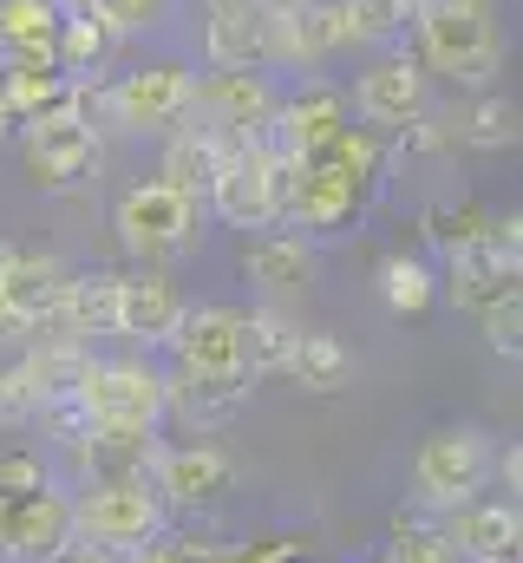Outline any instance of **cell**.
I'll return each mask as SVG.
<instances>
[{
	"label": "cell",
	"mask_w": 523,
	"mask_h": 563,
	"mask_svg": "<svg viewBox=\"0 0 523 563\" xmlns=\"http://www.w3.org/2000/svg\"><path fill=\"white\" fill-rule=\"evenodd\" d=\"M412 33H419V66L445 73L452 86H491L504 73L498 0H419Z\"/></svg>",
	"instance_id": "6da1fadb"
},
{
	"label": "cell",
	"mask_w": 523,
	"mask_h": 563,
	"mask_svg": "<svg viewBox=\"0 0 523 563\" xmlns=\"http://www.w3.org/2000/svg\"><path fill=\"white\" fill-rule=\"evenodd\" d=\"M13 139H20V164H26L33 190H46V197L86 190V184L99 177V164H105V151H99V125H92V112H86L79 99L59 106V112L26 119Z\"/></svg>",
	"instance_id": "7a4b0ae2"
},
{
	"label": "cell",
	"mask_w": 523,
	"mask_h": 563,
	"mask_svg": "<svg viewBox=\"0 0 523 563\" xmlns=\"http://www.w3.org/2000/svg\"><path fill=\"white\" fill-rule=\"evenodd\" d=\"M164 518L170 511L151 478H86L73 492V538L99 551H144L151 538H164Z\"/></svg>",
	"instance_id": "3957f363"
},
{
	"label": "cell",
	"mask_w": 523,
	"mask_h": 563,
	"mask_svg": "<svg viewBox=\"0 0 523 563\" xmlns=\"http://www.w3.org/2000/svg\"><path fill=\"white\" fill-rule=\"evenodd\" d=\"M164 367H151V354H125V361H99L79 380V413L86 426H112V432H157L164 426Z\"/></svg>",
	"instance_id": "277c9868"
},
{
	"label": "cell",
	"mask_w": 523,
	"mask_h": 563,
	"mask_svg": "<svg viewBox=\"0 0 523 563\" xmlns=\"http://www.w3.org/2000/svg\"><path fill=\"white\" fill-rule=\"evenodd\" d=\"M112 230H119V243L137 263H164V256H177V250H190L203 236V203L157 184V177H144L112 203Z\"/></svg>",
	"instance_id": "5b68a950"
},
{
	"label": "cell",
	"mask_w": 523,
	"mask_h": 563,
	"mask_svg": "<svg viewBox=\"0 0 523 563\" xmlns=\"http://www.w3.org/2000/svg\"><path fill=\"white\" fill-rule=\"evenodd\" d=\"M523 282V217H498L491 223V236L485 243H471V250H452L445 263H438V301H452V308H491V301H504V295H518Z\"/></svg>",
	"instance_id": "8992f818"
},
{
	"label": "cell",
	"mask_w": 523,
	"mask_h": 563,
	"mask_svg": "<svg viewBox=\"0 0 523 563\" xmlns=\"http://www.w3.org/2000/svg\"><path fill=\"white\" fill-rule=\"evenodd\" d=\"M491 485V432L478 426H445L419 445L412 459V498L425 511H452Z\"/></svg>",
	"instance_id": "52a82bcc"
},
{
	"label": "cell",
	"mask_w": 523,
	"mask_h": 563,
	"mask_svg": "<svg viewBox=\"0 0 523 563\" xmlns=\"http://www.w3.org/2000/svg\"><path fill=\"white\" fill-rule=\"evenodd\" d=\"M105 112L112 125L125 132H177L190 125L197 112V73L177 66V59H157V66H131L105 86Z\"/></svg>",
	"instance_id": "ba28073f"
},
{
	"label": "cell",
	"mask_w": 523,
	"mask_h": 563,
	"mask_svg": "<svg viewBox=\"0 0 523 563\" xmlns=\"http://www.w3.org/2000/svg\"><path fill=\"white\" fill-rule=\"evenodd\" d=\"M236 478H243V465L210 439L157 445V459H151V492L164 498V511H210L236 492Z\"/></svg>",
	"instance_id": "9c48e42d"
},
{
	"label": "cell",
	"mask_w": 523,
	"mask_h": 563,
	"mask_svg": "<svg viewBox=\"0 0 523 563\" xmlns=\"http://www.w3.org/2000/svg\"><path fill=\"white\" fill-rule=\"evenodd\" d=\"M367 132H399L405 119L425 112V66L412 46H392L380 53L360 79H354V106H347Z\"/></svg>",
	"instance_id": "30bf717a"
},
{
	"label": "cell",
	"mask_w": 523,
	"mask_h": 563,
	"mask_svg": "<svg viewBox=\"0 0 523 563\" xmlns=\"http://www.w3.org/2000/svg\"><path fill=\"white\" fill-rule=\"evenodd\" d=\"M458 563H523V511L518 498H465L438 518Z\"/></svg>",
	"instance_id": "8fae6325"
},
{
	"label": "cell",
	"mask_w": 523,
	"mask_h": 563,
	"mask_svg": "<svg viewBox=\"0 0 523 563\" xmlns=\"http://www.w3.org/2000/svg\"><path fill=\"white\" fill-rule=\"evenodd\" d=\"M275 106H281V86L268 73H210L197 79V112L203 125L216 132H236V139H268L275 132Z\"/></svg>",
	"instance_id": "7c38bea8"
},
{
	"label": "cell",
	"mask_w": 523,
	"mask_h": 563,
	"mask_svg": "<svg viewBox=\"0 0 523 563\" xmlns=\"http://www.w3.org/2000/svg\"><path fill=\"white\" fill-rule=\"evenodd\" d=\"M183 308H190V301H183V288L164 276L157 263H144V269L119 276V314H112V334L137 341L144 354H151V347H170V334H177Z\"/></svg>",
	"instance_id": "4fadbf2b"
},
{
	"label": "cell",
	"mask_w": 523,
	"mask_h": 563,
	"mask_svg": "<svg viewBox=\"0 0 523 563\" xmlns=\"http://www.w3.org/2000/svg\"><path fill=\"white\" fill-rule=\"evenodd\" d=\"M119 276L125 269H73L66 295L53 301L46 321H33V341H99L112 334V314H119Z\"/></svg>",
	"instance_id": "5bb4252c"
},
{
	"label": "cell",
	"mask_w": 523,
	"mask_h": 563,
	"mask_svg": "<svg viewBox=\"0 0 523 563\" xmlns=\"http://www.w3.org/2000/svg\"><path fill=\"white\" fill-rule=\"evenodd\" d=\"M367 190L354 177H341L327 157H301V177H294V203H288V223L314 230V236H341L367 217Z\"/></svg>",
	"instance_id": "9a60e30c"
},
{
	"label": "cell",
	"mask_w": 523,
	"mask_h": 563,
	"mask_svg": "<svg viewBox=\"0 0 523 563\" xmlns=\"http://www.w3.org/2000/svg\"><path fill=\"white\" fill-rule=\"evenodd\" d=\"M170 354H177V374H236L243 367V308H230V301L183 308Z\"/></svg>",
	"instance_id": "2e32d148"
},
{
	"label": "cell",
	"mask_w": 523,
	"mask_h": 563,
	"mask_svg": "<svg viewBox=\"0 0 523 563\" xmlns=\"http://www.w3.org/2000/svg\"><path fill=\"white\" fill-rule=\"evenodd\" d=\"M341 125H354V112H347V92H341V86H327V79H314V86H301V92H281L268 144H281V151L308 157V151H321V144L334 139Z\"/></svg>",
	"instance_id": "e0dca14e"
},
{
	"label": "cell",
	"mask_w": 523,
	"mask_h": 563,
	"mask_svg": "<svg viewBox=\"0 0 523 563\" xmlns=\"http://www.w3.org/2000/svg\"><path fill=\"white\" fill-rule=\"evenodd\" d=\"M256 394V374L236 367V374H170L164 380V413L190 426H230Z\"/></svg>",
	"instance_id": "ac0fdd59"
},
{
	"label": "cell",
	"mask_w": 523,
	"mask_h": 563,
	"mask_svg": "<svg viewBox=\"0 0 523 563\" xmlns=\"http://www.w3.org/2000/svg\"><path fill=\"white\" fill-rule=\"evenodd\" d=\"M66 538H73V498H66V492L40 485L33 498H13V505H7V563L53 558Z\"/></svg>",
	"instance_id": "d6986e66"
},
{
	"label": "cell",
	"mask_w": 523,
	"mask_h": 563,
	"mask_svg": "<svg viewBox=\"0 0 523 563\" xmlns=\"http://www.w3.org/2000/svg\"><path fill=\"white\" fill-rule=\"evenodd\" d=\"M79 99V86L53 66V59H26V53H0V106H7V119H13V132L26 125V119H40V112H59V106H73Z\"/></svg>",
	"instance_id": "ffe728a7"
},
{
	"label": "cell",
	"mask_w": 523,
	"mask_h": 563,
	"mask_svg": "<svg viewBox=\"0 0 523 563\" xmlns=\"http://www.w3.org/2000/svg\"><path fill=\"white\" fill-rule=\"evenodd\" d=\"M66 263L53 256V250H13V263H7V276H0V301L33 328V321H46L53 314V301L66 295ZM33 341V334H26Z\"/></svg>",
	"instance_id": "44dd1931"
},
{
	"label": "cell",
	"mask_w": 523,
	"mask_h": 563,
	"mask_svg": "<svg viewBox=\"0 0 523 563\" xmlns=\"http://www.w3.org/2000/svg\"><path fill=\"white\" fill-rule=\"evenodd\" d=\"M203 53L216 73H268V7H230V13H210L203 26Z\"/></svg>",
	"instance_id": "7402d4cb"
},
{
	"label": "cell",
	"mask_w": 523,
	"mask_h": 563,
	"mask_svg": "<svg viewBox=\"0 0 523 563\" xmlns=\"http://www.w3.org/2000/svg\"><path fill=\"white\" fill-rule=\"evenodd\" d=\"M112 53H119V33L92 13V7H66V20H59V40H53V66L73 79V86H86L92 73H105L112 66Z\"/></svg>",
	"instance_id": "603a6c76"
},
{
	"label": "cell",
	"mask_w": 523,
	"mask_h": 563,
	"mask_svg": "<svg viewBox=\"0 0 523 563\" xmlns=\"http://www.w3.org/2000/svg\"><path fill=\"white\" fill-rule=\"evenodd\" d=\"M216 164H223V132H216V125H177L170 144H164L157 184H170V190H183V197H197V203H203V190H210Z\"/></svg>",
	"instance_id": "cb8c5ba5"
},
{
	"label": "cell",
	"mask_w": 523,
	"mask_h": 563,
	"mask_svg": "<svg viewBox=\"0 0 523 563\" xmlns=\"http://www.w3.org/2000/svg\"><path fill=\"white\" fill-rule=\"evenodd\" d=\"M243 276L256 288H268V295H294V288L314 282V250L301 236H288V230H262L243 250Z\"/></svg>",
	"instance_id": "d4e9b609"
},
{
	"label": "cell",
	"mask_w": 523,
	"mask_h": 563,
	"mask_svg": "<svg viewBox=\"0 0 523 563\" xmlns=\"http://www.w3.org/2000/svg\"><path fill=\"white\" fill-rule=\"evenodd\" d=\"M281 374L301 387V394H347V380H354V347L341 341V334H294V347H288V361H281Z\"/></svg>",
	"instance_id": "484cf974"
},
{
	"label": "cell",
	"mask_w": 523,
	"mask_h": 563,
	"mask_svg": "<svg viewBox=\"0 0 523 563\" xmlns=\"http://www.w3.org/2000/svg\"><path fill=\"white\" fill-rule=\"evenodd\" d=\"M73 0H0V53H26V59H53L59 20Z\"/></svg>",
	"instance_id": "4316f807"
},
{
	"label": "cell",
	"mask_w": 523,
	"mask_h": 563,
	"mask_svg": "<svg viewBox=\"0 0 523 563\" xmlns=\"http://www.w3.org/2000/svg\"><path fill=\"white\" fill-rule=\"evenodd\" d=\"M380 301H387L392 314H405V321L432 314L438 308V269L425 256H412V250H392L387 263H380Z\"/></svg>",
	"instance_id": "83f0119b"
},
{
	"label": "cell",
	"mask_w": 523,
	"mask_h": 563,
	"mask_svg": "<svg viewBox=\"0 0 523 563\" xmlns=\"http://www.w3.org/2000/svg\"><path fill=\"white\" fill-rule=\"evenodd\" d=\"M491 223H498V210H491V203H425V210H419V230H425V243H432L438 256L485 243V236H491Z\"/></svg>",
	"instance_id": "f1b7e54d"
},
{
	"label": "cell",
	"mask_w": 523,
	"mask_h": 563,
	"mask_svg": "<svg viewBox=\"0 0 523 563\" xmlns=\"http://www.w3.org/2000/svg\"><path fill=\"white\" fill-rule=\"evenodd\" d=\"M294 334H301V321H288L281 308H249L243 314V367L249 374H281Z\"/></svg>",
	"instance_id": "f546056e"
},
{
	"label": "cell",
	"mask_w": 523,
	"mask_h": 563,
	"mask_svg": "<svg viewBox=\"0 0 523 563\" xmlns=\"http://www.w3.org/2000/svg\"><path fill=\"white\" fill-rule=\"evenodd\" d=\"M341 7H347L354 46H399L419 13V0H341Z\"/></svg>",
	"instance_id": "4dcf8cb0"
},
{
	"label": "cell",
	"mask_w": 523,
	"mask_h": 563,
	"mask_svg": "<svg viewBox=\"0 0 523 563\" xmlns=\"http://www.w3.org/2000/svg\"><path fill=\"white\" fill-rule=\"evenodd\" d=\"M452 139H465L471 151H511L518 144V99L511 92H485Z\"/></svg>",
	"instance_id": "1f68e13d"
},
{
	"label": "cell",
	"mask_w": 523,
	"mask_h": 563,
	"mask_svg": "<svg viewBox=\"0 0 523 563\" xmlns=\"http://www.w3.org/2000/svg\"><path fill=\"white\" fill-rule=\"evenodd\" d=\"M79 7H92L119 40H125V33H151V26L170 20V0H79Z\"/></svg>",
	"instance_id": "d6a6232c"
},
{
	"label": "cell",
	"mask_w": 523,
	"mask_h": 563,
	"mask_svg": "<svg viewBox=\"0 0 523 563\" xmlns=\"http://www.w3.org/2000/svg\"><path fill=\"white\" fill-rule=\"evenodd\" d=\"M478 328H485V341H491V354H523V295H504V301H491V308H478Z\"/></svg>",
	"instance_id": "836d02e7"
},
{
	"label": "cell",
	"mask_w": 523,
	"mask_h": 563,
	"mask_svg": "<svg viewBox=\"0 0 523 563\" xmlns=\"http://www.w3.org/2000/svg\"><path fill=\"white\" fill-rule=\"evenodd\" d=\"M380 563H458V551L445 544L438 525H419V531H392L387 538V558Z\"/></svg>",
	"instance_id": "e575fe53"
},
{
	"label": "cell",
	"mask_w": 523,
	"mask_h": 563,
	"mask_svg": "<svg viewBox=\"0 0 523 563\" xmlns=\"http://www.w3.org/2000/svg\"><path fill=\"white\" fill-rule=\"evenodd\" d=\"M40 485H46V459L40 452H0V505L33 498Z\"/></svg>",
	"instance_id": "d590c367"
},
{
	"label": "cell",
	"mask_w": 523,
	"mask_h": 563,
	"mask_svg": "<svg viewBox=\"0 0 523 563\" xmlns=\"http://www.w3.org/2000/svg\"><path fill=\"white\" fill-rule=\"evenodd\" d=\"M26 420H33V394H26L20 367L0 361V426H26Z\"/></svg>",
	"instance_id": "8d00e7d4"
},
{
	"label": "cell",
	"mask_w": 523,
	"mask_h": 563,
	"mask_svg": "<svg viewBox=\"0 0 523 563\" xmlns=\"http://www.w3.org/2000/svg\"><path fill=\"white\" fill-rule=\"evenodd\" d=\"M445 144H452V132H445V125H432L425 112L399 125V151H419V157H432V151H445Z\"/></svg>",
	"instance_id": "74e56055"
},
{
	"label": "cell",
	"mask_w": 523,
	"mask_h": 563,
	"mask_svg": "<svg viewBox=\"0 0 523 563\" xmlns=\"http://www.w3.org/2000/svg\"><path fill=\"white\" fill-rule=\"evenodd\" d=\"M491 478L518 498V485H523V445L511 439V445H491Z\"/></svg>",
	"instance_id": "f35d334b"
},
{
	"label": "cell",
	"mask_w": 523,
	"mask_h": 563,
	"mask_svg": "<svg viewBox=\"0 0 523 563\" xmlns=\"http://www.w3.org/2000/svg\"><path fill=\"white\" fill-rule=\"evenodd\" d=\"M40 563H105V551H99V544H86V538H66L53 558H40Z\"/></svg>",
	"instance_id": "ab89813d"
},
{
	"label": "cell",
	"mask_w": 523,
	"mask_h": 563,
	"mask_svg": "<svg viewBox=\"0 0 523 563\" xmlns=\"http://www.w3.org/2000/svg\"><path fill=\"white\" fill-rule=\"evenodd\" d=\"M26 334H33V328H26V321H20V314L0 301V347H13V341H26Z\"/></svg>",
	"instance_id": "60d3db41"
},
{
	"label": "cell",
	"mask_w": 523,
	"mask_h": 563,
	"mask_svg": "<svg viewBox=\"0 0 523 563\" xmlns=\"http://www.w3.org/2000/svg\"><path fill=\"white\" fill-rule=\"evenodd\" d=\"M230 7H256V0H203V13H230Z\"/></svg>",
	"instance_id": "b9f144b4"
},
{
	"label": "cell",
	"mask_w": 523,
	"mask_h": 563,
	"mask_svg": "<svg viewBox=\"0 0 523 563\" xmlns=\"http://www.w3.org/2000/svg\"><path fill=\"white\" fill-rule=\"evenodd\" d=\"M105 563H151L144 551H105Z\"/></svg>",
	"instance_id": "7bdbcfd3"
},
{
	"label": "cell",
	"mask_w": 523,
	"mask_h": 563,
	"mask_svg": "<svg viewBox=\"0 0 523 563\" xmlns=\"http://www.w3.org/2000/svg\"><path fill=\"white\" fill-rule=\"evenodd\" d=\"M7 263H13V243H7V236H0V276H7Z\"/></svg>",
	"instance_id": "ee69618b"
},
{
	"label": "cell",
	"mask_w": 523,
	"mask_h": 563,
	"mask_svg": "<svg viewBox=\"0 0 523 563\" xmlns=\"http://www.w3.org/2000/svg\"><path fill=\"white\" fill-rule=\"evenodd\" d=\"M13 139V119H7V106H0V144Z\"/></svg>",
	"instance_id": "f6af8a7d"
},
{
	"label": "cell",
	"mask_w": 523,
	"mask_h": 563,
	"mask_svg": "<svg viewBox=\"0 0 523 563\" xmlns=\"http://www.w3.org/2000/svg\"><path fill=\"white\" fill-rule=\"evenodd\" d=\"M216 563H236V558H216Z\"/></svg>",
	"instance_id": "bcb514c9"
}]
</instances>
